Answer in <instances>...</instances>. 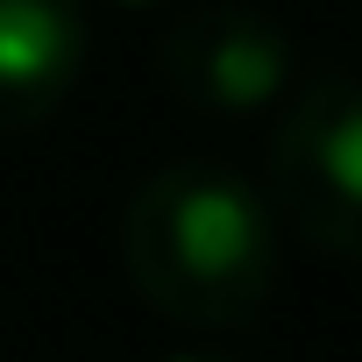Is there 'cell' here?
I'll use <instances>...</instances> for the list:
<instances>
[{
	"instance_id": "1",
	"label": "cell",
	"mask_w": 362,
	"mask_h": 362,
	"mask_svg": "<svg viewBox=\"0 0 362 362\" xmlns=\"http://www.w3.org/2000/svg\"><path fill=\"white\" fill-rule=\"evenodd\" d=\"M277 214L242 170L177 156L121 206V270L177 327H256L277 284Z\"/></svg>"
},
{
	"instance_id": "2",
	"label": "cell",
	"mask_w": 362,
	"mask_h": 362,
	"mask_svg": "<svg viewBox=\"0 0 362 362\" xmlns=\"http://www.w3.org/2000/svg\"><path fill=\"white\" fill-rule=\"evenodd\" d=\"M270 214H284L313 249H362V93L341 57L291 86V114L270 135Z\"/></svg>"
},
{
	"instance_id": "3",
	"label": "cell",
	"mask_w": 362,
	"mask_h": 362,
	"mask_svg": "<svg viewBox=\"0 0 362 362\" xmlns=\"http://www.w3.org/2000/svg\"><path fill=\"white\" fill-rule=\"evenodd\" d=\"M163 86L206 114H263L298 86V36L263 8H177L156 43Z\"/></svg>"
},
{
	"instance_id": "4",
	"label": "cell",
	"mask_w": 362,
	"mask_h": 362,
	"mask_svg": "<svg viewBox=\"0 0 362 362\" xmlns=\"http://www.w3.org/2000/svg\"><path fill=\"white\" fill-rule=\"evenodd\" d=\"M93 8L86 0H0V135L43 128L86 78Z\"/></svg>"
},
{
	"instance_id": "5",
	"label": "cell",
	"mask_w": 362,
	"mask_h": 362,
	"mask_svg": "<svg viewBox=\"0 0 362 362\" xmlns=\"http://www.w3.org/2000/svg\"><path fill=\"white\" fill-rule=\"evenodd\" d=\"M156 362H235L228 348H170V355H156Z\"/></svg>"
},
{
	"instance_id": "6",
	"label": "cell",
	"mask_w": 362,
	"mask_h": 362,
	"mask_svg": "<svg viewBox=\"0 0 362 362\" xmlns=\"http://www.w3.org/2000/svg\"><path fill=\"white\" fill-rule=\"evenodd\" d=\"M107 8H121V15H156V8H177V0H107Z\"/></svg>"
}]
</instances>
